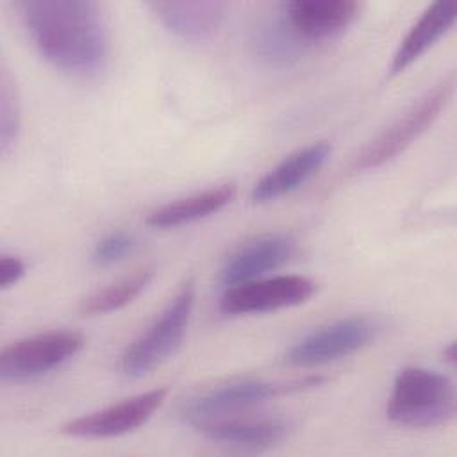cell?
Wrapping results in <instances>:
<instances>
[{
	"instance_id": "6da1fadb",
	"label": "cell",
	"mask_w": 457,
	"mask_h": 457,
	"mask_svg": "<svg viewBox=\"0 0 457 457\" xmlns=\"http://www.w3.org/2000/svg\"><path fill=\"white\" fill-rule=\"evenodd\" d=\"M12 9L32 45L50 64L73 75L102 70L109 54V34L96 2L20 0Z\"/></svg>"
},
{
	"instance_id": "7a4b0ae2",
	"label": "cell",
	"mask_w": 457,
	"mask_h": 457,
	"mask_svg": "<svg viewBox=\"0 0 457 457\" xmlns=\"http://www.w3.org/2000/svg\"><path fill=\"white\" fill-rule=\"evenodd\" d=\"M455 386L450 377L421 366L398 371L387 400V418L402 427L432 428L453 420Z\"/></svg>"
},
{
	"instance_id": "3957f363",
	"label": "cell",
	"mask_w": 457,
	"mask_h": 457,
	"mask_svg": "<svg viewBox=\"0 0 457 457\" xmlns=\"http://www.w3.org/2000/svg\"><path fill=\"white\" fill-rule=\"evenodd\" d=\"M195 305V282L187 280L150 327L123 352L120 368L129 378H141L180 348Z\"/></svg>"
},
{
	"instance_id": "277c9868",
	"label": "cell",
	"mask_w": 457,
	"mask_h": 457,
	"mask_svg": "<svg viewBox=\"0 0 457 457\" xmlns=\"http://www.w3.org/2000/svg\"><path fill=\"white\" fill-rule=\"evenodd\" d=\"M453 86V75H448L421 98H418L359 154L352 170H375L403 154L439 118L441 111L452 98Z\"/></svg>"
},
{
	"instance_id": "5b68a950",
	"label": "cell",
	"mask_w": 457,
	"mask_h": 457,
	"mask_svg": "<svg viewBox=\"0 0 457 457\" xmlns=\"http://www.w3.org/2000/svg\"><path fill=\"white\" fill-rule=\"evenodd\" d=\"M84 346V337L73 330H50L23 337L0 352V378L25 382L59 368Z\"/></svg>"
},
{
	"instance_id": "8992f818",
	"label": "cell",
	"mask_w": 457,
	"mask_h": 457,
	"mask_svg": "<svg viewBox=\"0 0 457 457\" xmlns=\"http://www.w3.org/2000/svg\"><path fill=\"white\" fill-rule=\"evenodd\" d=\"M377 330V323L366 316H346L300 337L287 348L284 361L296 368L328 364L370 345Z\"/></svg>"
},
{
	"instance_id": "52a82bcc",
	"label": "cell",
	"mask_w": 457,
	"mask_h": 457,
	"mask_svg": "<svg viewBox=\"0 0 457 457\" xmlns=\"http://www.w3.org/2000/svg\"><path fill=\"white\" fill-rule=\"evenodd\" d=\"M314 282L303 275H277L225 287L220 300L223 314H261L305 303L314 295Z\"/></svg>"
},
{
	"instance_id": "ba28073f",
	"label": "cell",
	"mask_w": 457,
	"mask_h": 457,
	"mask_svg": "<svg viewBox=\"0 0 457 457\" xmlns=\"http://www.w3.org/2000/svg\"><path fill=\"white\" fill-rule=\"evenodd\" d=\"M320 378H303L295 380L289 384H278V382H268V380H234L227 382L223 386L212 387L195 398H191L184 405V418L193 425L202 420L211 418H221L230 416L237 411H245L248 407L259 405L266 400H271L282 393L287 391H298L302 387L316 386Z\"/></svg>"
},
{
	"instance_id": "9c48e42d",
	"label": "cell",
	"mask_w": 457,
	"mask_h": 457,
	"mask_svg": "<svg viewBox=\"0 0 457 457\" xmlns=\"http://www.w3.org/2000/svg\"><path fill=\"white\" fill-rule=\"evenodd\" d=\"M166 396V387L139 393L100 411L79 416L62 425L61 432L77 439H109L125 436L143 427L164 403Z\"/></svg>"
},
{
	"instance_id": "30bf717a",
	"label": "cell",
	"mask_w": 457,
	"mask_h": 457,
	"mask_svg": "<svg viewBox=\"0 0 457 457\" xmlns=\"http://www.w3.org/2000/svg\"><path fill=\"white\" fill-rule=\"evenodd\" d=\"M193 427L211 443L243 450L262 452L280 445L289 437L293 425L284 418L271 416H221L193 423Z\"/></svg>"
},
{
	"instance_id": "8fae6325",
	"label": "cell",
	"mask_w": 457,
	"mask_h": 457,
	"mask_svg": "<svg viewBox=\"0 0 457 457\" xmlns=\"http://www.w3.org/2000/svg\"><path fill=\"white\" fill-rule=\"evenodd\" d=\"M295 253V241L287 234L273 232L257 236L237 246L220 270L223 287L262 278L268 271L280 268Z\"/></svg>"
},
{
	"instance_id": "7c38bea8",
	"label": "cell",
	"mask_w": 457,
	"mask_h": 457,
	"mask_svg": "<svg viewBox=\"0 0 457 457\" xmlns=\"http://www.w3.org/2000/svg\"><path fill=\"white\" fill-rule=\"evenodd\" d=\"M284 23L305 41H321L341 34L359 14L353 0H295L282 5Z\"/></svg>"
},
{
	"instance_id": "4fadbf2b",
	"label": "cell",
	"mask_w": 457,
	"mask_h": 457,
	"mask_svg": "<svg viewBox=\"0 0 457 457\" xmlns=\"http://www.w3.org/2000/svg\"><path fill=\"white\" fill-rule=\"evenodd\" d=\"M328 141H316L284 157L266 175H262L252 187V202L268 204L280 196H286L303 186L330 155Z\"/></svg>"
},
{
	"instance_id": "5bb4252c",
	"label": "cell",
	"mask_w": 457,
	"mask_h": 457,
	"mask_svg": "<svg viewBox=\"0 0 457 457\" xmlns=\"http://www.w3.org/2000/svg\"><path fill=\"white\" fill-rule=\"evenodd\" d=\"M155 18L175 36L189 41L211 37L225 14L223 2H150Z\"/></svg>"
},
{
	"instance_id": "9a60e30c",
	"label": "cell",
	"mask_w": 457,
	"mask_h": 457,
	"mask_svg": "<svg viewBox=\"0 0 457 457\" xmlns=\"http://www.w3.org/2000/svg\"><path fill=\"white\" fill-rule=\"evenodd\" d=\"M457 18V2H436L423 11L416 23L400 41L391 64L389 75L395 77L420 59L441 36H445Z\"/></svg>"
},
{
	"instance_id": "2e32d148",
	"label": "cell",
	"mask_w": 457,
	"mask_h": 457,
	"mask_svg": "<svg viewBox=\"0 0 457 457\" xmlns=\"http://www.w3.org/2000/svg\"><path fill=\"white\" fill-rule=\"evenodd\" d=\"M236 195L234 184H221L218 187H211L170 204H164L146 216V225L152 228H175L202 218H207L218 211H221L227 204L232 202Z\"/></svg>"
},
{
	"instance_id": "e0dca14e",
	"label": "cell",
	"mask_w": 457,
	"mask_h": 457,
	"mask_svg": "<svg viewBox=\"0 0 457 457\" xmlns=\"http://www.w3.org/2000/svg\"><path fill=\"white\" fill-rule=\"evenodd\" d=\"M152 278H154L152 270H148V268L139 270V271L132 273L130 277H125V278L86 296L80 302L79 312L82 316H100V314H109V312L120 311L125 305H129L130 302H134V298H137L146 289V286L152 282Z\"/></svg>"
},
{
	"instance_id": "ac0fdd59",
	"label": "cell",
	"mask_w": 457,
	"mask_h": 457,
	"mask_svg": "<svg viewBox=\"0 0 457 457\" xmlns=\"http://www.w3.org/2000/svg\"><path fill=\"white\" fill-rule=\"evenodd\" d=\"M0 152L2 155H9L14 148L20 130V107L16 98V89L7 71L2 73L0 80Z\"/></svg>"
},
{
	"instance_id": "d6986e66",
	"label": "cell",
	"mask_w": 457,
	"mask_h": 457,
	"mask_svg": "<svg viewBox=\"0 0 457 457\" xmlns=\"http://www.w3.org/2000/svg\"><path fill=\"white\" fill-rule=\"evenodd\" d=\"M136 246V239L132 234L125 230H116L104 236L91 252V261L96 266H111L114 262L123 261L132 253Z\"/></svg>"
},
{
	"instance_id": "ffe728a7",
	"label": "cell",
	"mask_w": 457,
	"mask_h": 457,
	"mask_svg": "<svg viewBox=\"0 0 457 457\" xmlns=\"http://www.w3.org/2000/svg\"><path fill=\"white\" fill-rule=\"evenodd\" d=\"M25 275V262L16 255L4 253L0 257V287L9 289Z\"/></svg>"
},
{
	"instance_id": "44dd1931",
	"label": "cell",
	"mask_w": 457,
	"mask_h": 457,
	"mask_svg": "<svg viewBox=\"0 0 457 457\" xmlns=\"http://www.w3.org/2000/svg\"><path fill=\"white\" fill-rule=\"evenodd\" d=\"M443 355L446 357V361H448L450 364H453V361H455V343H450L448 348L443 350Z\"/></svg>"
}]
</instances>
